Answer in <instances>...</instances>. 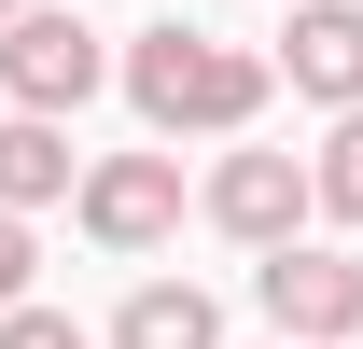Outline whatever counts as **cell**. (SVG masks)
Returning <instances> with one entry per match:
<instances>
[{
	"mask_svg": "<svg viewBox=\"0 0 363 349\" xmlns=\"http://www.w3.org/2000/svg\"><path fill=\"white\" fill-rule=\"evenodd\" d=\"M0 349H112V336H84V321L43 307V294H14V307H0Z\"/></svg>",
	"mask_w": 363,
	"mask_h": 349,
	"instance_id": "30bf717a",
	"label": "cell"
},
{
	"mask_svg": "<svg viewBox=\"0 0 363 349\" xmlns=\"http://www.w3.org/2000/svg\"><path fill=\"white\" fill-rule=\"evenodd\" d=\"M252 294H266V321L294 349H350L363 336V252L350 238H279V252L252 265Z\"/></svg>",
	"mask_w": 363,
	"mask_h": 349,
	"instance_id": "277c9868",
	"label": "cell"
},
{
	"mask_svg": "<svg viewBox=\"0 0 363 349\" xmlns=\"http://www.w3.org/2000/svg\"><path fill=\"white\" fill-rule=\"evenodd\" d=\"M28 265H43V238H28V210H0V307L28 294Z\"/></svg>",
	"mask_w": 363,
	"mask_h": 349,
	"instance_id": "8fae6325",
	"label": "cell"
},
{
	"mask_svg": "<svg viewBox=\"0 0 363 349\" xmlns=\"http://www.w3.org/2000/svg\"><path fill=\"white\" fill-rule=\"evenodd\" d=\"M98 84H112V43H98L70 0L0 14V98H14V112H84Z\"/></svg>",
	"mask_w": 363,
	"mask_h": 349,
	"instance_id": "7a4b0ae2",
	"label": "cell"
},
{
	"mask_svg": "<svg viewBox=\"0 0 363 349\" xmlns=\"http://www.w3.org/2000/svg\"><path fill=\"white\" fill-rule=\"evenodd\" d=\"M279 84L308 98V112H350V98H363V0H294Z\"/></svg>",
	"mask_w": 363,
	"mask_h": 349,
	"instance_id": "8992f818",
	"label": "cell"
},
{
	"mask_svg": "<svg viewBox=\"0 0 363 349\" xmlns=\"http://www.w3.org/2000/svg\"><path fill=\"white\" fill-rule=\"evenodd\" d=\"M70 223H84L112 265L168 252V238H182V154H168V140H154V154H98V168L70 182Z\"/></svg>",
	"mask_w": 363,
	"mask_h": 349,
	"instance_id": "3957f363",
	"label": "cell"
},
{
	"mask_svg": "<svg viewBox=\"0 0 363 349\" xmlns=\"http://www.w3.org/2000/svg\"><path fill=\"white\" fill-rule=\"evenodd\" d=\"M196 210L224 223L238 252H279V238H308V210H321V168H308V154H266V140H238L224 168L196 182Z\"/></svg>",
	"mask_w": 363,
	"mask_h": 349,
	"instance_id": "5b68a950",
	"label": "cell"
},
{
	"mask_svg": "<svg viewBox=\"0 0 363 349\" xmlns=\"http://www.w3.org/2000/svg\"><path fill=\"white\" fill-rule=\"evenodd\" d=\"M350 349H363V336H350Z\"/></svg>",
	"mask_w": 363,
	"mask_h": 349,
	"instance_id": "5bb4252c",
	"label": "cell"
},
{
	"mask_svg": "<svg viewBox=\"0 0 363 349\" xmlns=\"http://www.w3.org/2000/svg\"><path fill=\"white\" fill-rule=\"evenodd\" d=\"M70 112H0V210H56L70 196Z\"/></svg>",
	"mask_w": 363,
	"mask_h": 349,
	"instance_id": "52a82bcc",
	"label": "cell"
},
{
	"mask_svg": "<svg viewBox=\"0 0 363 349\" xmlns=\"http://www.w3.org/2000/svg\"><path fill=\"white\" fill-rule=\"evenodd\" d=\"M0 14H28V0H0Z\"/></svg>",
	"mask_w": 363,
	"mask_h": 349,
	"instance_id": "7c38bea8",
	"label": "cell"
},
{
	"mask_svg": "<svg viewBox=\"0 0 363 349\" xmlns=\"http://www.w3.org/2000/svg\"><path fill=\"white\" fill-rule=\"evenodd\" d=\"M308 168H321V223H350V238H363V98L321 126V154H308Z\"/></svg>",
	"mask_w": 363,
	"mask_h": 349,
	"instance_id": "9c48e42d",
	"label": "cell"
},
{
	"mask_svg": "<svg viewBox=\"0 0 363 349\" xmlns=\"http://www.w3.org/2000/svg\"><path fill=\"white\" fill-rule=\"evenodd\" d=\"M112 349H224V307L196 294V279H140L112 307Z\"/></svg>",
	"mask_w": 363,
	"mask_h": 349,
	"instance_id": "ba28073f",
	"label": "cell"
},
{
	"mask_svg": "<svg viewBox=\"0 0 363 349\" xmlns=\"http://www.w3.org/2000/svg\"><path fill=\"white\" fill-rule=\"evenodd\" d=\"M279 349H294V336H279Z\"/></svg>",
	"mask_w": 363,
	"mask_h": 349,
	"instance_id": "4fadbf2b",
	"label": "cell"
},
{
	"mask_svg": "<svg viewBox=\"0 0 363 349\" xmlns=\"http://www.w3.org/2000/svg\"><path fill=\"white\" fill-rule=\"evenodd\" d=\"M112 84H126V112L154 140H252L266 126V98H279V56L252 43H210V28H140L126 56H112Z\"/></svg>",
	"mask_w": 363,
	"mask_h": 349,
	"instance_id": "6da1fadb",
	"label": "cell"
}]
</instances>
